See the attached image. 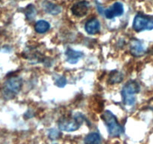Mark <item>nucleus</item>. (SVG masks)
I'll use <instances>...</instances> for the list:
<instances>
[{"label": "nucleus", "instance_id": "nucleus-1", "mask_svg": "<svg viewBox=\"0 0 153 144\" xmlns=\"http://www.w3.org/2000/svg\"><path fill=\"white\" fill-rule=\"evenodd\" d=\"M22 86V80L19 76H12L8 78L1 89L3 97L5 99H12L19 92Z\"/></svg>", "mask_w": 153, "mask_h": 144}, {"label": "nucleus", "instance_id": "nucleus-2", "mask_svg": "<svg viewBox=\"0 0 153 144\" xmlns=\"http://www.w3.org/2000/svg\"><path fill=\"white\" fill-rule=\"evenodd\" d=\"M111 136H119L123 133V128L117 122L116 116L111 111L106 110L101 116Z\"/></svg>", "mask_w": 153, "mask_h": 144}, {"label": "nucleus", "instance_id": "nucleus-3", "mask_svg": "<svg viewBox=\"0 0 153 144\" xmlns=\"http://www.w3.org/2000/svg\"><path fill=\"white\" fill-rule=\"evenodd\" d=\"M140 85L135 80H130L126 82L122 90V98L123 103L128 106L134 104L136 100L135 94L140 92Z\"/></svg>", "mask_w": 153, "mask_h": 144}, {"label": "nucleus", "instance_id": "nucleus-4", "mask_svg": "<svg viewBox=\"0 0 153 144\" xmlns=\"http://www.w3.org/2000/svg\"><path fill=\"white\" fill-rule=\"evenodd\" d=\"M84 122V116L81 113H76L73 119L60 120L58 128L64 131H75L80 128Z\"/></svg>", "mask_w": 153, "mask_h": 144}, {"label": "nucleus", "instance_id": "nucleus-5", "mask_svg": "<svg viewBox=\"0 0 153 144\" xmlns=\"http://www.w3.org/2000/svg\"><path fill=\"white\" fill-rule=\"evenodd\" d=\"M133 28L136 32L153 29V17L142 14L136 15L133 21Z\"/></svg>", "mask_w": 153, "mask_h": 144}, {"label": "nucleus", "instance_id": "nucleus-6", "mask_svg": "<svg viewBox=\"0 0 153 144\" xmlns=\"http://www.w3.org/2000/svg\"><path fill=\"white\" fill-rule=\"evenodd\" d=\"M124 8L123 4L121 2H117L114 3L110 8L104 10V14L107 19H113L115 16H119L123 14Z\"/></svg>", "mask_w": 153, "mask_h": 144}, {"label": "nucleus", "instance_id": "nucleus-7", "mask_svg": "<svg viewBox=\"0 0 153 144\" xmlns=\"http://www.w3.org/2000/svg\"><path fill=\"white\" fill-rule=\"evenodd\" d=\"M90 4L86 1H81L73 4L71 8V11L73 15L77 17H82L88 14Z\"/></svg>", "mask_w": 153, "mask_h": 144}, {"label": "nucleus", "instance_id": "nucleus-8", "mask_svg": "<svg viewBox=\"0 0 153 144\" xmlns=\"http://www.w3.org/2000/svg\"><path fill=\"white\" fill-rule=\"evenodd\" d=\"M144 46L141 42L136 39H133L130 42V52L134 56H140L144 52Z\"/></svg>", "mask_w": 153, "mask_h": 144}, {"label": "nucleus", "instance_id": "nucleus-9", "mask_svg": "<svg viewBox=\"0 0 153 144\" xmlns=\"http://www.w3.org/2000/svg\"><path fill=\"white\" fill-rule=\"evenodd\" d=\"M85 30L89 34H96L100 32V22L96 18L89 20L85 23Z\"/></svg>", "mask_w": 153, "mask_h": 144}, {"label": "nucleus", "instance_id": "nucleus-10", "mask_svg": "<svg viewBox=\"0 0 153 144\" xmlns=\"http://www.w3.org/2000/svg\"><path fill=\"white\" fill-rule=\"evenodd\" d=\"M67 56V62L70 64H76L79 62V58L83 56V52L80 51H76L73 49H67L65 52Z\"/></svg>", "mask_w": 153, "mask_h": 144}, {"label": "nucleus", "instance_id": "nucleus-11", "mask_svg": "<svg viewBox=\"0 0 153 144\" xmlns=\"http://www.w3.org/2000/svg\"><path fill=\"white\" fill-rule=\"evenodd\" d=\"M43 8L46 13L51 15H57L61 12V8L57 4H53L52 2H46L43 4Z\"/></svg>", "mask_w": 153, "mask_h": 144}, {"label": "nucleus", "instance_id": "nucleus-12", "mask_svg": "<svg viewBox=\"0 0 153 144\" xmlns=\"http://www.w3.org/2000/svg\"><path fill=\"white\" fill-rule=\"evenodd\" d=\"M123 80V75L121 72L118 70H113L110 73L108 76V82L109 84H115L121 82Z\"/></svg>", "mask_w": 153, "mask_h": 144}, {"label": "nucleus", "instance_id": "nucleus-13", "mask_svg": "<svg viewBox=\"0 0 153 144\" xmlns=\"http://www.w3.org/2000/svg\"><path fill=\"white\" fill-rule=\"evenodd\" d=\"M50 28V24L46 20H38L35 23L34 26V29L37 32V33H40V34H43V33L46 32Z\"/></svg>", "mask_w": 153, "mask_h": 144}, {"label": "nucleus", "instance_id": "nucleus-14", "mask_svg": "<svg viewBox=\"0 0 153 144\" xmlns=\"http://www.w3.org/2000/svg\"><path fill=\"white\" fill-rule=\"evenodd\" d=\"M100 142H101V136L97 132L90 133L85 138V144H100Z\"/></svg>", "mask_w": 153, "mask_h": 144}, {"label": "nucleus", "instance_id": "nucleus-15", "mask_svg": "<svg viewBox=\"0 0 153 144\" xmlns=\"http://www.w3.org/2000/svg\"><path fill=\"white\" fill-rule=\"evenodd\" d=\"M25 16L28 20H33L34 18V16H36V9L34 8V7L31 4L28 5V7L25 9Z\"/></svg>", "mask_w": 153, "mask_h": 144}, {"label": "nucleus", "instance_id": "nucleus-16", "mask_svg": "<svg viewBox=\"0 0 153 144\" xmlns=\"http://www.w3.org/2000/svg\"><path fill=\"white\" fill-rule=\"evenodd\" d=\"M55 84L57 86L59 87V88H63L67 84V80H66V78L64 76H60V77H58L55 80Z\"/></svg>", "mask_w": 153, "mask_h": 144}, {"label": "nucleus", "instance_id": "nucleus-17", "mask_svg": "<svg viewBox=\"0 0 153 144\" xmlns=\"http://www.w3.org/2000/svg\"><path fill=\"white\" fill-rule=\"evenodd\" d=\"M49 136L50 139L55 140V139H57L58 136H59V133H58L56 130H55V129H52V130L49 131Z\"/></svg>", "mask_w": 153, "mask_h": 144}]
</instances>
